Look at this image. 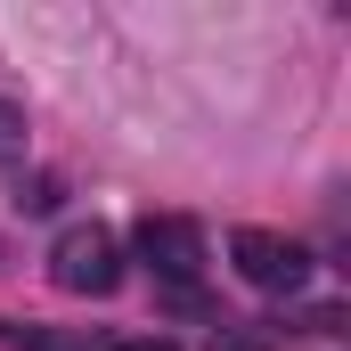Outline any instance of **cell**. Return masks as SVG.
Masks as SVG:
<instances>
[{
    "label": "cell",
    "instance_id": "obj_4",
    "mask_svg": "<svg viewBox=\"0 0 351 351\" xmlns=\"http://www.w3.org/2000/svg\"><path fill=\"white\" fill-rule=\"evenodd\" d=\"M0 164H25V106L0 98Z\"/></svg>",
    "mask_w": 351,
    "mask_h": 351
},
{
    "label": "cell",
    "instance_id": "obj_3",
    "mask_svg": "<svg viewBox=\"0 0 351 351\" xmlns=\"http://www.w3.org/2000/svg\"><path fill=\"white\" fill-rule=\"evenodd\" d=\"M139 262L156 269L164 286H196V269H204V229L180 221V213H147V221H139Z\"/></svg>",
    "mask_w": 351,
    "mask_h": 351
},
{
    "label": "cell",
    "instance_id": "obj_2",
    "mask_svg": "<svg viewBox=\"0 0 351 351\" xmlns=\"http://www.w3.org/2000/svg\"><path fill=\"white\" fill-rule=\"evenodd\" d=\"M229 262L245 286H262V294H294L302 278H311V254L294 245V237H278V229H237L229 237Z\"/></svg>",
    "mask_w": 351,
    "mask_h": 351
},
{
    "label": "cell",
    "instance_id": "obj_6",
    "mask_svg": "<svg viewBox=\"0 0 351 351\" xmlns=\"http://www.w3.org/2000/svg\"><path fill=\"white\" fill-rule=\"evenodd\" d=\"M114 351H180L172 335H131V343H114Z\"/></svg>",
    "mask_w": 351,
    "mask_h": 351
},
{
    "label": "cell",
    "instance_id": "obj_5",
    "mask_svg": "<svg viewBox=\"0 0 351 351\" xmlns=\"http://www.w3.org/2000/svg\"><path fill=\"white\" fill-rule=\"evenodd\" d=\"M16 213H58V180H16Z\"/></svg>",
    "mask_w": 351,
    "mask_h": 351
},
{
    "label": "cell",
    "instance_id": "obj_1",
    "mask_svg": "<svg viewBox=\"0 0 351 351\" xmlns=\"http://www.w3.org/2000/svg\"><path fill=\"white\" fill-rule=\"evenodd\" d=\"M49 278L66 286V294H114L123 286V245H114V229H98V221H74V229H58V245H49Z\"/></svg>",
    "mask_w": 351,
    "mask_h": 351
}]
</instances>
